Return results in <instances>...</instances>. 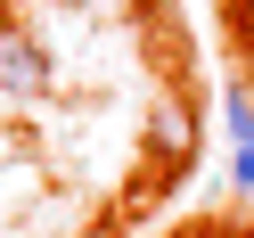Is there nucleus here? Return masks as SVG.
<instances>
[{"mask_svg": "<svg viewBox=\"0 0 254 238\" xmlns=\"http://www.w3.org/2000/svg\"><path fill=\"white\" fill-rule=\"evenodd\" d=\"M230 189H238V197H254V148L230 156Z\"/></svg>", "mask_w": 254, "mask_h": 238, "instance_id": "obj_4", "label": "nucleus"}, {"mask_svg": "<svg viewBox=\"0 0 254 238\" xmlns=\"http://www.w3.org/2000/svg\"><path fill=\"white\" fill-rule=\"evenodd\" d=\"M230 33H238V41L254 50V0H230Z\"/></svg>", "mask_w": 254, "mask_h": 238, "instance_id": "obj_5", "label": "nucleus"}, {"mask_svg": "<svg viewBox=\"0 0 254 238\" xmlns=\"http://www.w3.org/2000/svg\"><path fill=\"white\" fill-rule=\"evenodd\" d=\"M50 90V58H41V41L25 33V25L0 17V99H41Z\"/></svg>", "mask_w": 254, "mask_h": 238, "instance_id": "obj_2", "label": "nucleus"}, {"mask_svg": "<svg viewBox=\"0 0 254 238\" xmlns=\"http://www.w3.org/2000/svg\"><path fill=\"white\" fill-rule=\"evenodd\" d=\"M246 90H254V50H246Z\"/></svg>", "mask_w": 254, "mask_h": 238, "instance_id": "obj_6", "label": "nucleus"}, {"mask_svg": "<svg viewBox=\"0 0 254 238\" xmlns=\"http://www.w3.org/2000/svg\"><path fill=\"white\" fill-rule=\"evenodd\" d=\"M197 107L189 99H156L148 107V132H139V164L156 172V181H181L189 164H197Z\"/></svg>", "mask_w": 254, "mask_h": 238, "instance_id": "obj_1", "label": "nucleus"}, {"mask_svg": "<svg viewBox=\"0 0 254 238\" xmlns=\"http://www.w3.org/2000/svg\"><path fill=\"white\" fill-rule=\"evenodd\" d=\"M221 132H230V156H238V148H254V90H246V74L221 90Z\"/></svg>", "mask_w": 254, "mask_h": 238, "instance_id": "obj_3", "label": "nucleus"}]
</instances>
